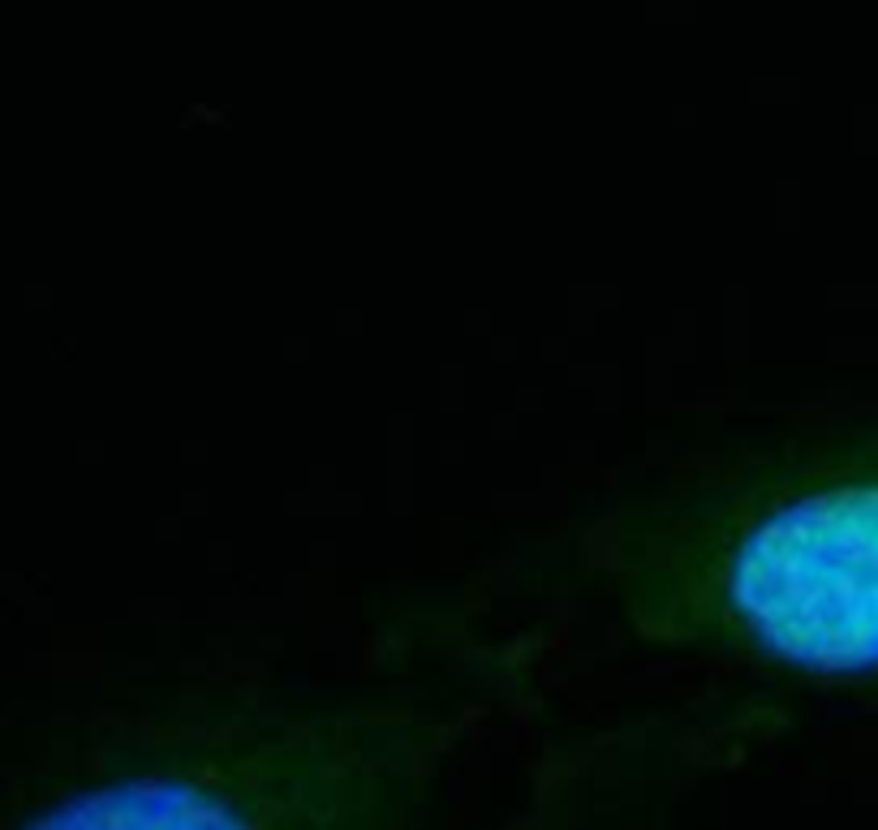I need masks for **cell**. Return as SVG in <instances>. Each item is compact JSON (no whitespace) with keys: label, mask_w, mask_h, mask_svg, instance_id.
<instances>
[{"label":"cell","mask_w":878,"mask_h":830,"mask_svg":"<svg viewBox=\"0 0 878 830\" xmlns=\"http://www.w3.org/2000/svg\"><path fill=\"white\" fill-rule=\"evenodd\" d=\"M625 620L878 697V413L693 456L612 521Z\"/></svg>","instance_id":"6da1fadb"},{"label":"cell","mask_w":878,"mask_h":830,"mask_svg":"<svg viewBox=\"0 0 878 830\" xmlns=\"http://www.w3.org/2000/svg\"><path fill=\"white\" fill-rule=\"evenodd\" d=\"M457 736L418 697L203 688L99 705L0 766V830H397Z\"/></svg>","instance_id":"7a4b0ae2"}]
</instances>
